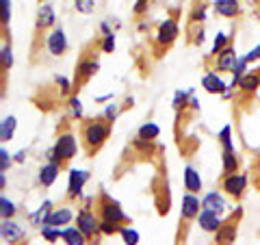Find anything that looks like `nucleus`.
<instances>
[{
    "label": "nucleus",
    "instance_id": "b1692460",
    "mask_svg": "<svg viewBox=\"0 0 260 245\" xmlns=\"http://www.w3.org/2000/svg\"><path fill=\"white\" fill-rule=\"evenodd\" d=\"M239 171V154L234 150H223V176Z\"/></svg>",
    "mask_w": 260,
    "mask_h": 245
},
{
    "label": "nucleus",
    "instance_id": "a19ab883",
    "mask_svg": "<svg viewBox=\"0 0 260 245\" xmlns=\"http://www.w3.org/2000/svg\"><path fill=\"white\" fill-rule=\"evenodd\" d=\"M102 115H104V117H107V119L111 121V124H113V121H115V119H117V115H119V107H117V104H109V109H107V111H104V113H102Z\"/></svg>",
    "mask_w": 260,
    "mask_h": 245
},
{
    "label": "nucleus",
    "instance_id": "cd10ccee",
    "mask_svg": "<svg viewBox=\"0 0 260 245\" xmlns=\"http://www.w3.org/2000/svg\"><path fill=\"white\" fill-rule=\"evenodd\" d=\"M11 22V0H0V24H3V33L7 39V26Z\"/></svg>",
    "mask_w": 260,
    "mask_h": 245
},
{
    "label": "nucleus",
    "instance_id": "79ce46f5",
    "mask_svg": "<svg viewBox=\"0 0 260 245\" xmlns=\"http://www.w3.org/2000/svg\"><path fill=\"white\" fill-rule=\"evenodd\" d=\"M148 5H150V0H137L135 7H133L135 15H143L145 11H148Z\"/></svg>",
    "mask_w": 260,
    "mask_h": 245
},
{
    "label": "nucleus",
    "instance_id": "de8ad7c7",
    "mask_svg": "<svg viewBox=\"0 0 260 245\" xmlns=\"http://www.w3.org/2000/svg\"><path fill=\"white\" fill-rule=\"evenodd\" d=\"M42 3H46V0H39V5H42Z\"/></svg>",
    "mask_w": 260,
    "mask_h": 245
},
{
    "label": "nucleus",
    "instance_id": "39448f33",
    "mask_svg": "<svg viewBox=\"0 0 260 245\" xmlns=\"http://www.w3.org/2000/svg\"><path fill=\"white\" fill-rule=\"evenodd\" d=\"M98 70H100V63H98V59L91 54V52H83V56L78 59L76 63V70H74V80H72V91L78 94L80 89H83L89 80H91Z\"/></svg>",
    "mask_w": 260,
    "mask_h": 245
},
{
    "label": "nucleus",
    "instance_id": "58836bf2",
    "mask_svg": "<svg viewBox=\"0 0 260 245\" xmlns=\"http://www.w3.org/2000/svg\"><path fill=\"white\" fill-rule=\"evenodd\" d=\"M100 50L104 54H111L115 50V33H113V35H104V39L100 42Z\"/></svg>",
    "mask_w": 260,
    "mask_h": 245
},
{
    "label": "nucleus",
    "instance_id": "dca6fc26",
    "mask_svg": "<svg viewBox=\"0 0 260 245\" xmlns=\"http://www.w3.org/2000/svg\"><path fill=\"white\" fill-rule=\"evenodd\" d=\"M72 217H74V213H72L70 206H61V208H52L50 213H48L44 217V224L46 226H54V228H61V226H68L72 222ZM42 224V226H44Z\"/></svg>",
    "mask_w": 260,
    "mask_h": 245
},
{
    "label": "nucleus",
    "instance_id": "f8f14e48",
    "mask_svg": "<svg viewBox=\"0 0 260 245\" xmlns=\"http://www.w3.org/2000/svg\"><path fill=\"white\" fill-rule=\"evenodd\" d=\"M89 180V171H80V169H70V185H68V193L65 198L70 202H76L80 200L85 189V182Z\"/></svg>",
    "mask_w": 260,
    "mask_h": 245
},
{
    "label": "nucleus",
    "instance_id": "6ab92c4d",
    "mask_svg": "<svg viewBox=\"0 0 260 245\" xmlns=\"http://www.w3.org/2000/svg\"><path fill=\"white\" fill-rule=\"evenodd\" d=\"M61 169H63L61 165H56V163H50V161H48L46 165L39 169V185H42V187H52L54 180L59 178Z\"/></svg>",
    "mask_w": 260,
    "mask_h": 245
},
{
    "label": "nucleus",
    "instance_id": "49530a36",
    "mask_svg": "<svg viewBox=\"0 0 260 245\" xmlns=\"http://www.w3.org/2000/svg\"><path fill=\"white\" fill-rule=\"evenodd\" d=\"M0 187H3V189L7 187V178H5V174H0Z\"/></svg>",
    "mask_w": 260,
    "mask_h": 245
},
{
    "label": "nucleus",
    "instance_id": "1a4fd4ad",
    "mask_svg": "<svg viewBox=\"0 0 260 245\" xmlns=\"http://www.w3.org/2000/svg\"><path fill=\"white\" fill-rule=\"evenodd\" d=\"M241 217H243V208H234V213L228 215L221 222V226H219V230L215 232L213 245H234L237 234H239Z\"/></svg>",
    "mask_w": 260,
    "mask_h": 245
},
{
    "label": "nucleus",
    "instance_id": "f03ea898",
    "mask_svg": "<svg viewBox=\"0 0 260 245\" xmlns=\"http://www.w3.org/2000/svg\"><path fill=\"white\" fill-rule=\"evenodd\" d=\"M76 157V137L72 133L70 124L65 121V124L59 128V135H56V143L54 148L48 150L46 159L50 163H56V165H61L63 169L68 167V163Z\"/></svg>",
    "mask_w": 260,
    "mask_h": 245
},
{
    "label": "nucleus",
    "instance_id": "8fccbe9b",
    "mask_svg": "<svg viewBox=\"0 0 260 245\" xmlns=\"http://www.w3.org/2000/svg\"><path fill=\"white\" fill-rule=\"evenodd\" d=\"M251 3H258V0H251Z\"/></svg>",
    "mask_w": 260,
    "mask_h": 245
},
{
    "label": "nucleus",
    "instance_id": "423d86ee",
    "mask_svg": "<svg viewBox=\"0 0 260 245\" xmlns=\"http://www.w3.org/2000/svg\"><path fill=\"white\" fill-rule=\"evenodd\" d=\"M76 226H78V230L87 236L89 245L98 243V239H100V234H102L100 232V217L93 213L89 204H85V206L76 213Z\"/></svg>",
    "mask_w": 260,
    "mask_h": 245
},
{
    "label": "nucleus",
    "instance_id": "c03bdc74",
    "mask_svg": "<svg viewBox=\"0 0 260 245\" xmlns=\"http://www.w3.org/2000/svg\"><path fill=\"white\" fill-rule=\"evenodd\" d=\"M24 157H26V152H24V150H20L18 154H15V161H18V163H22V161H24Z\"/></svg>",
    "mask_w": 260,
    "mask_h": 245
},
{
    "label": "nucleus",
    "instance_id": "72a5a7b5",
    "mask_svg": "<svg viewBox=\"0 0 260 245\" xmlns=\"http://www.w3.org/2000/svg\"><path fill=\"white\" fill-rule=\"evenodd\" d=\"M219 141H221L223 150H234V143H232V126L230 124L221 128V133H219Z\"/></svg>",
    "mask_w": 260,
    "mask_h": 245
},
{
    "label": "nucleus",
    "instance_id": "2eb2a0df",
    "mask_svg": "<svg viewBox=\"0 0 260 245\" xmlns=\"http://www.w3.org/2000/svg\"><path fill=\"white\" fill-rule=\"evenodd\" d=\"M195 222H198V226H200V228H202V230H204V232H213V234H215V232L219 230V226H221V222H223V219L219 217V213H215V210L202 208Z\"/></svg>",
    "mask_w": 260,
    "mask_h": 245
},
{
    "label": "nucleus",
    "instance_id": "9d476101",
    "mask_svg": "<svg viewBox=\"0 0 260 245\" xmlns=\"http://www.w3.org/2000/svg\"><path fill=\"white\" fill-rule=\"evenodd\" d=\"M247 182H249L247 174H241V171H237V174H225L221 180V191H225L232 200H241L243 193L247 191Z\"/></svg>",
    "mask_w": 260,
    "mask_h": 245
},
{
    "label": "nucleus",
    "instance_id": "6e6552de",
    "mask_svg": "<svg viewBox=\"0 0 260 245\" xmlns=\"http://www.w3.org/2000/svg\"><path fill=\"white\" fill-rule=\"evenodd\" d=\"M178 35H180V28H178L176 18H167L165 22H160L156 35H154V50H156V56H160L165 50H169L178 39Z\"/></svg>",
    "mask_w": 260,
    "mask_h": 245
},
{
    "label": "nucleus",
    "instance_id": "412c9836",
    "mask_svg": "<svg viewBox=\"0 0 260 245\" xmlns=\"http://www.w3.org/2000/svg\"><path fill=\"white\" fill-rule=\"evenodd\" d=\"M184 189L189 193H195V195L202 191V178H200L198 171H195V167H191V165L184 167Z\"/></svg>",
    "mask_w": 260,
    "mask_h": 245
},
{
    "label": "nucleus",
    "instance_id": "0eeeda50",
    "mask_svg": "<svg viewBox=\"0 0 260 245\" xmlns=\"http://www.w3.org/2000/svg\"><path fill=\"white\" fill-rule=\"evenodd\" d=\"M54 22H56V15L50 3H42L37 9V18H35V30H32V50H37L39 42H44V35H48L52 28H54Z\"/></svg>",
    "mask_w": 260,
    "mask_h": 245
},
{
    "label": "nucleus",
    "instance_id": "7c9ffc66",
    "mask_svg": "<svg viewBox=\"0 0 260 245\" xmlns=\"http://www.w3.org/2000/svg\"><path fill=\"white\" fill-rule=\"evenodd\" d=\"M68 104H70V115H72V119H78L80 121V117H83V104H80L78 94H72Z\"/></svg>",
    "mask_w": 260,
    "mask_h": 245
},
{
    "label": "nucleus",
    "instance_id": "2f4dec72",
    "mask_svg": "<svg viewBox=\"0 0 260 245\" xmlns=\"http://www.w3.org/2000/svg\"><path fill=\"white\" fill-rule=\"evenodd\" d=\"M42 236L48 243H56L61 239V228H54V226H42Z\"/></svg>",
    "mask_w": 260,
    "mask_h": 245
},
{
    "label": "nucleus",
    "instance_id": "f704fd0d",
    "mask_svg": "<svg viewBox=\"0 0 260 245\" xmlns=\"http://www.w3.org/2000/svg\"><path fill=\"white\" fill-rule=\"evenodd\" d=\"M121 228H124V226H119V224H113V222H107V219H100V232H102L104 236L119 234V232H121Z\"/></svg>",
    "mask_w": 260,
    "mask_h": 245
},
{
    "label": "nucleus",
    "instance_id": "7ed1b4c3",
    "mask_svg": "<svg viewBox=\"0 0 260 245\" xmlns=\"http://www.w3.org/2000/svg\"><path fill=\"white\" fill-rule=\"evenodd\" d=\"M95 210H98V217L107 219V222L119 224V226L130 224V217L124 213V208L119 206V202L113 200L107 191L98 193V198H95Z\"/></svg>",
    "mask_w": 260,
    "mask_h": 245
},
{
    "label": "nucleus",
    "instance_id": "473e14b6",
    "mask_svg": "<svg viewBox=\"0 0 260 245\" xmlns=\"http://www.w3.org/2000/svg\"><path fill=\"white\" fill-rule=\"evenodd\" d=\"M121 239H124V243L126 245H137L139 243V232L135 230V228H130V226H124L121 228Z\"/></svg>",
    "mask_w": 260,
    "mask_h": 245
},
{
    "label": "nucleus",
    "instance_id": "a18cd8bd",
    "mask_svg": "<svg viewBox=\"0 0 260 245\" xmlns=\"http://www.w3.org/2000/svg\"><path fill=\"white\" fill-rule=\"evenodd\" d=\"M107 100H113V94H109V96H100V98H98V102H107Z\"/></svg>",
    "mask_w": 260,
    "mask_h": 245
},
{
    "label": "nucleus",
    "instance_id": "4c0bfd02",
    "mask_svg": "<svg viewBox=\"0 0 260 245\" xmlns=\"http://www.w3.org/2000/svg\"><path fill=\"white\" fill-rule=\"evenodd\" d=\"M251 185H254V189L260 191V157L254 159V163H251Z\"/></svg>",
    "mask_w": 260,
    "mask_h": 245
},
{
    "label": "nucleus",
    "instance_id": "ea45409f",
    "mask_svg": "<svg viewBox=\"0 0 260 245\" xmlns=\"http://www.w3.org/2000/svg\"><path fill=\"white\" fill-rule=\"evenodd\" d=\"M11 163H13L11 154H9V152H7V150L3 148V150H0V171H3V174H5V171L11 167Z\"/></svg>",
    "mask_w": 260,
    "mask_h": 245
},
{
    "label": "nucleus",
    "instance_id": "4468645a",
    "mask_svg": "<svg viewBox=\"0 0 260 245\" xmlns=\"http://www.w3.org/2000/svg\"><path fill=\"white\" fill-rule=\"evenodd\" d=\"M258 89H260V65L256 70L245 72V76H243L241 83H239V94L243 98H251Z\"/></svg>",
    "mask_w": 260,
    "mask_h": 245
},
{
    "label": "nucleus",
    "instance_id": "f3484780",
    "mask_svg": "<svg viewBox=\"0 0 260 245\" xmlns=\"http://www.w3.org/2000/svg\"><path fill=\"white\" fill-rule=\"evenodd\" d=\"M213 9L221 18H239L241 15V0H213Z\"/></svg>",
    "mask_w": 260,
    "mask_h": 245
},
{
    "label": "nucleus",
    "instance_id": "ddd939ff",
    "mask_svg": "<svg viewBox=\"0 0 260 245\" xmlns=\"http://www.w3.org/2000/svg\"><path fill=\"white\" fill-rule=\"evenodd\" d=\"M208 59H210V56H208ZM213 59H215V70L221 72V74H225V72H234V68H237V63H239L237 50H234L232 44L228 46L223 52H219L217 56H213Z\"/></svg>",
    "mask_w": 260,
    "mask_h": 245
},
{
    "label": "nucleus",
    "instance_id": "37998d69",
    "mask_svg": "<svg viewBox=\"0 0 260 245\" xmlns=\"http://www.w3.org/2000/svg\"><path fill=\"white\" fill-rule=\"evenodd\" d=\"M245 61H247V63H256V61H260V44H258L256 48H251V50L245 54Z\"/></svg>",
    "mask_w": 260,
    "mask_h": 245
},
{
    "label": "nucleus",
    "instance_id": "a878e982",
    "mask_svg": "<svg viewBox=\"0 0 260 245\" xmlns=\"http://www.w3.org/2000/svg\"><path fill=\"white\" fill-rule=\"evenodd\" d=\"M204 20H206V0H195L193 11L189 15V26H193V24H202Z\"/></svg>",
    "mask_w": 260,
    "mask_h": 245
},
{
    "label": "nucleus",
    "instance_id": "4be33fe9",
    "mask_svg": "<svg viewBox=\"0 0 260 245\" xmlns=\"http://www.w3.org/2000/svg\"><path fill=\"white\" fill-rule=\"evenodd\" d=\"M61 239L65 241V245H87V236L78 230V226H70L61 230Z\"/></svg>",
    "mask_w": 260,
    "mask_h": 245
},
{
    "label": "nucleus",
    "instance_id": "09e8293b",
    "mask_svg": "<svg viewBox=\"0 0 260 245\" xmlns=\"http://www.w3.org/2000/svg\"><path fill=\"white\" fill-rule=\"evenodd\" d=\"M258 15H260V5H258Z\"/></svg>",
    "mask_w": 260,
    "mask_h": 245
},
{
    "label": "nucleus",
    "instance_id": "c85d7f7f",
    "mask_svg": "<svg viewBox=\"0 0 260 245\" xmlns=\"http://www.w3.org/2000/svg\"><path fill=\"white\" fill-rule=\"evenodd\" d=\"M230 44H232V37L225 35V33H219L217 39H215V44H213V50H210V59H213V56H217L219 52H223Z\"/></svg>",
    "mask_w": 260,
    "mask_h": 245
},
{
    "label": "nucleus",
    "instance_id": "9b49d317",
    "mask_svg": "<svg viewBox=\"0 0 260 245\" xmlns=\"http://www.w3.org/2000/svg\"><path fill=\"white\" fill-rule=\"evenodd\" d=\"M46 48L52 56H63L68 52V37H65V30L61 26H54L46 35Z\"/></svg>",
    "mask_w": 260,
    "mask_h": 245
},
{
    "label": "nucleus",
    "instance_id": "bb28decb",
    "mask_svg": "<svg viewBox=\"0 0 260 245\" xmlns=\"http://www.w3.org/2000/svg\"><path fill=\"white\" fill-rule=\"evenodd\" d=\"M0 59H3V85H5V78H7V72L11 70V65H13V54H11V44L3 42V52H0Z\"/></svg>",
    "mask_w": 260,
    "mask_h": 245
},
{
    "label": "nucleus",
    "instance_id": "c756f323",
    "mask_svg": "<svg viewBox=\"0 0 260 245\" xmlns=\"http://www.w3.org/2000/svg\"><path fill=\"white\" fill-rule=\"evenodd\" d=\"M160 135V128L154 124V121H145V124L139 128V137L141 139H148V141H154V139H158Z\"/></svg>",
    "mask_w": 260,
    "mask_h": 245
},
{
    "label": "nucleus",
    "instance_id": "f257e3e1",
    "mask_svg": "<svg viewBox=\"0 0 260 245\" xmlns=\"http://www.w3.org/2000/svg\"><path fill=\"white\" fill-rule=\"evenodd\" d=\"M111 130L113 124L104 115L80 121V139H83V148L87 157H95L102 150V145L111 137Z\"/></svg>",
    "mask_w": 260,
    "mask_h": 245
},
{
    "label": "nucleus",
    "instance_id": "aec40b11",
    "mask_svg": "<svg viewBox=\"0 0 260 245\" xmlns=\"http://www.w3.org/2000/svg\"><path fill=\"white\" fill-rule=\"evenodd\" d=\"M202 87H204L208 94H221V96H223V94L228 91L225 83L217 76V72H206L204 78H202Z\"/></svg>",
    "mask_w": 260,
    "mask_h": 245
},
{
    "label": "nucleus",
    "instance_id": "a211bd4d",
    "mask_svg": "<svg viewBox=\"0 0 260 245\" xmlns=\"http://www.w3.org/2000/svg\"><path fill=\"white\" fill-rule=\"evenodd\" d=\"M24 236V230L22 226H18L13 219H3V239L9 243V245H15L18 241H22Z\"/></svg>",
    "mask_w": 260,
    "mask_h": 245
},
{
    "label": "nucleus",
    "instance_id": "c9c22d12",
    "mask_svg": "<svg viewBox=\"0 0 260 245\" xmlns=\"http://www.w3.org/2000/svg\"><path fill=\"white\" fill-rule=\"evenodd\" d=\"M0 206H3V210H0V213H3V219H13L15 213H18V210H15V204L7 200L5 195L0 198Z\"/></svg>",
    "mask_w": 260,
    "mask_h": 245
},
{
    "label": "nucleus",
    "instance_id": "5701e85b",
    "mask_svg": "<svg viewBox=\"0 0 260 245\" xmlns=\"http://www.w3.org/2000/svg\"><path fill=\"white\" fill-rule=\"evenodd\" d=\"M202 208H208V210H215V213H223L225 210V200L221 198L219 191H210L204 195L202 200Z\"/></svg>",
    "mask_w": 260,
    "mask_h": 245
},
{
    "label": "nucleus",
    "instance_id": "393cba45",
    "mask_svg": "<svg viewBox=\"0 0 260 245\" xmlns=\"http://www.w3.org/2000/svg\"><path fill=\"white\" fill-rule=\"evenodd\" d=\"M15 126H18V121H15L13 115L5 117V119H3V124H0V141H3V143L11 141V139H13V133H15Z\"/></svg>",
    "mask_w": 260,
    "mask_h": 245
},
{
    "label": "nucleus",
    "instance_id": "e433bc0d",
    "mask_svg": "<svg viewBox=\"0 0 260 245\" xmlns=\"http://www.w3.org/2000/svg\"><path fill=\"white\" fill-rule=\"evenodd\" d=\"M74 7H76L78 13L89 15V13L95 9V0H74Z\"/></svg>",
    "mask_w": 260,
    "mask_h": 245
},
{
    "label": "nucleus",
    "instance_id": "20e7f679",
    "mask_svg": "<svg viewBox=\"0 0 260 245\" xmlns=\"http://www.w3.org/2000/svg\"><path fill=\"white\" fill-rule=\"evenodd\" d=\"M200 200L195 193H189L186 191L182 195V206H180V230H178V236H176V245H184V239H186V230H189V224L193 219H198L200 215Z\"/></svg>",
    "mask_w": 260,
    "mask_h": 245
}]
</instances>
